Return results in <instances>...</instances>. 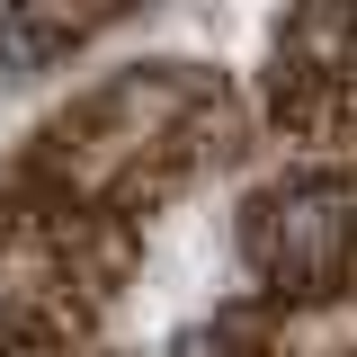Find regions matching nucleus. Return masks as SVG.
Instances as JSON below:
<instances>
[{"mask_svg":"<svg viewBox=\"0 0 357 357\" xmlns=\"http://www.w3.org/2000/svg\"><path fill=\"white\" fill-rule=\"evenodd\" d=\"M178 357H223V349H206V340H188V349H178Z\"/></svg>","mask_w":357,"mask_h":357,"instance_id":"nucleus-1","label":"nucleus"}]
</instances>
